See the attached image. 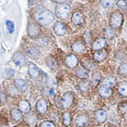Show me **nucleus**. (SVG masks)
<instances>
[{
    "mask_svg": "<svg viewBox=\"0 0 127 127\" xmlns=\"http://www.w3.org/2000/svg\"><path fill=\"white\" fill-rule=\"evenodd\" d=\"M70 6L66 4H61L57 5L55 8L57 16L61 19H65L70 14Z\"/></svg>",
    "mask_w": 127,
    "mask_h": 127,
    "instance_id": "f257e3e1",
    "label": "nucleus"
},
{
    "mask_svg": "<svg viewBox=\"0 0 127 127\" xmlns=\"http://www.w3.org/2000/svg\"><path fill=\"white\" fill-rule=\"evenodd\" d=\"M54 17L52 12L49 10H43L39 13L38 16V20L41 25L46 26L52 22L54 20Z\"/></svg>",
    "mask_w": 127,
    "mask_h": 127,
    "instance_id": "f03ea898",
    "label": "nucleus"
},
{
    "mask_svg": "<svg viewBox=\"0 0 127 127\" xmlns=\"http://www.w3.org/2000/svg\"><path fill=\"white\" fill-rule=\"evenodd\" d=\"M123 22V15L119 12L113 13L110 18V26L113 29H118L121 26Z\"/></svg>",
    "mask_w": 127,
    "mask_h": 127,
    "instance_id": "7ed1b4c3",
    "label": "nucleus"
},
{
    "mask_svg": "<svg viewBox=\"0 0 127 127\" xmlns=\"http://www.w3.org/2000/svg\"><path fill=\"white\" fill-rule=\"evenodd\" d=\"M41 29L39 25L34 22H31L28 26V34L31 38H35L40 34Z\"/></svg>",
    "mask_w": 127,
    "mask_h": 127,
    "instance_id": "20e7f679",
    "label": "nucleus"
},
{
    "mask_svg": "<svg viewBox=\"0 0 127 127\" xmlns=\"http://www.w3.org/2000/svg\"><path fill=\"white\" fill-rule=\"evenodd\" d=\"M13 62L18 66H23L27 62V60L24 54L21 52H17L15 53L13 57Z\"/></svg>",
    "mask_w": 127,
    "mask_h": 127,
    "instance_id": "39448f33",
    "label": "nucleus"
},
{
    "mask_svg": "<svg viewBox=\"0 0 127 127\" xmlns=\"http://www.w3.org/2000/svg\"><path fill=\"white\" fill-rule=\"evenodd\" d=\"M73 102V96L70 94H66L64 95L61 100V102L64 108L67 109L72 105Z\"/></svg>",
    "mask_w": 127,
    "mask_h": 127,
    "instance_id": "423d86ee",
    "label": "nucleus"
},
{
    "mask_svg": "<svg viewBox=\"0 0 127 127\" xmlns=\"http://www.w3.org/2000/svg\"><path fill=\"white\" fill-rule=\"evenodd\" d=\"M54 31L57 35L59 36H62L66 32V28L65 26L62 22H58L54 26Z\"/></svg>",
    "mask_w": 127,
    "mask_h": 127,
    "instance_id": "0eeeda50",
    "label": "nucleus"
},
{
    "mask_svg": "<svg viewBox=\"0 0 127 127\" xmlns=\"http://www.w3.org/2000/svg\"><path fill=\"white\" fill-rule=\"evenodd\" d=\"M78 58L74 55H69L65 58V63L70 68L75 67L78 64Z\"/></svg>",
    "mask_w": 127,
    "mask_h": 127,
    "instance_id": "6e6552de",
    "label": "nucleus"
},
{
    "mask_svg": "<svg viewBox=\"0 0 127 127\" xmlns=\"http://www.w3.org/2000/svg\"><path fill=\"white\" fill-rule=\"evenodd\" d=\"M26 54L31 58H38L39 56V51L34 46H30L26 50Z\"/></svg>",
    "mask_w": 127,
    "mask_h": 127,
    "instance_id": "1a4fd4ad",
    "label": "nucleus"
},
{
    "mask_svg": "<svg viewBox=\"0 0 127 127\" xmlns=\"http://www.w3.org/2000/svg\"><path fill=\"white\" fill-rule=\"evenodd\" d=\"M72 50L76 53H81L85 49V46L82 41H78L72 45Z\"/></svg>",
    "mask_w": 127,
    "mask_h": 127,
    "instance_id": "9d476101",
    "label": "nucleus"
},
{
    "mask_svg": "<svg viewBox=\"0 0 127 127\" xmlns=\"http://www.w3.org/2000/svg\"><path fill=\"white\" fill-rule=\"evenodd\" d=\"M72 21L76 25L81 24L84 21L83 16L79 12H76L72 15Z\"/></svg>",
    "mask_w": 127,
    "mask_h": 127,
    "instance_id": "9b49d317",
    "label": "nucleus"
},
{
    "mask_svg": "<svg viewBox=\"0 0 127 127\" xmlns=\"http://www.w3.org/2000/svg\"><path fill=\"white\" fill-rule=\"evenodd\" d=\"M99 94L102 97L107 98V97H110L111 95L112 91H111V90L109 88V87L106 85H104L100 88Z\"/></svg>",
    "mask_w": 127,
    "mask_h": 127,
    "instance_id": "f8f14e48",
    "label": "nucleus"
},
{
    "mask_svg": "<svg viewBox=\"0 0 127 127\" xmlns=\"http://www.w3.org/2000/svg\"><path fill=\"white\" fill-rule=\"evenodd\" d=\"M107 55V52L105 50H102V51H98V52H97L96 53H95L94 55V59L95 61H102L103 60H104L106 58Z\"/></svg>",
    "mask_w": 127,
    "mask_h": 127,
    "instance_id": "ddd939ff",
    "label": "nucleus"
},
{
    "mask_svg": "<svg viewBox=\"0 0 127 127\" xmlns=\"http://www.w3.org/2000/svg\"><path fill=\"white\" fill-rule=\"evenodd\" d=\"M37 109L40 113H45L47 110V104L45 100L40 99L37 103Z\"/></svg>",
    "mask_w": 127,
    "mask_h": 127,
    "instance_id": "4468645a",
    "label": "nucleus"
},
{
    "mask_svg": "<svg viewBox=\"0 0 127 127\" xmlns=\"http://www.w3.org/2000/svg\"><path fill=\"white\" fill-rule=\"evenodd\" d=\"M29 73L30 76H31L33 78H37V77L39 76V70L34 64H30V65H29Z\"/></svg>",
    "mask_w": 127,
    "mask_h": 127,
    "instance_id": "2eb2a0df",
    "label": "nucleus"
},
{
    "mask_svg": "<svg viewBox=\"0 0 127 127\" xmlns=\"http://www.w3.org/2000/svg\"><path fill=\"white\" fill-rule=\"evenodd\" d=\"M88 123V118L85 115L79 116L76 120V123L80 127H83Z\"/></svg>",
    "mask_w": 127,
    "mask_h": 127,
    "instance_id": "dca6fc26",
    "label": "nucleus"
},
{
    "mask_svg": "<svg viewBox=\"0 0 127 127\" xmlns=\"http://www.w3.org/2000/svg\"><path fill=\"white\" fill-rule=\"evenodd\" d=\"M105 45V40L102 38L95 41L93 44V49L95 50H98L102 49Z\"/></svg>",
    "mask_w": 127,
    "mask_h": 127,
    "instance_id": "f3484780",
    "label": "nucleus"
},
{
    "mask_svg": "<svg viewBox=\"0 0 127 127\" xmlns=\"http://www.w3.org/2000/svg\"><path fill=\"white\" fill-rule=\"evenodd\" d=\"M19 108L24 113H28L30 110V105L26 100H23L19 102Z\"/></svg>",
    "mask_w": 127,
    "mask_h": 127,
    "instance_id": "a211bd4d",
    "label": "nucleus"
},
{
    "mask_svg": "<svg viewBox=\"0 0 127 127\" xmlns=\"http://www.w3.org/2000/svg\"><path fill=\"white\" fill-rule=\"evenodd\" d=\"M15 83L17 86L18 88H19L20 91L22 92H25L27 90V84L24 81L23 79H17L15 80Z\"/></svg>",
    "mask_w": 127,
    "mask_h": 127,
    "instance_id": "6ab92c4d",
    "label": "nucleus"
},
{
    "mask_svg": "<svg viewBox=\"0 0 127 127\" xmlns=\"http://www.w3.org/2000/svg\"><path fill=\"white\" fill-rule=\"evenodd\" d=\"M96 118L100 123H104L107 119V114L103 110H99L96 113Z\"/></svg>",
    "mask_w": 127,
    "mask_h": 127,
    "instance_id": "aec40b11",
    "label": "nucleus"
},
{
    "mask_svg": "<svg viewBox=\"0 0 127 127\" xmlns=\"http://www.w3.org/2000/svg\"><path fill=\"white\" fill-rule=\"evenodd\" d=\"M46 62L48 66L49 67L50 69H55L57 67V62L55 61V59L52 57H48L46 59Z\"/></svg>",
    "mask_w": 127,
    "mask_h": 127,
    "instance_id": "412c9836",
    "label": "nucleus"
},
{
    "mask_svg": "<svg viewBox=\"0 0 127 127\" xmlns=\"http://www.w3.org/2000/svg\"><path fill=\"white\" fill-rule=\"evenodd\" d=\"M76 75L81 79H87L88 78V72L84 69H78L76 71Z\"/></svg>",
    "mask_w": 127,
    "mask_h": 127,
    "instance_id": "4be33fe9",
    "label": "nucleus"
},
{
    "mask_svg": "<svg viewBox=\"0 0 127 127\" xmlns=\"http://www.w3.org/2000/svg\"><path fill=\"white\" fill-rule=\"evenodd\" d=\"M25 121L29 125H32L36 122V116L34 114H29L25 116Z\"/></svg>",
    "mask_w": 127,
    "mask_h": 127,
    "instance_id": "5701e85b",
    "label": "nucleus"
},
{
    "mask_svg": "<svg viewBox=\"0 0 127 127\" xmlns=\"http://www.w3.org/2000/svg\"><path fill=\"white\" fill-rule=\"evenodd\" d=\"M116 83V79L114 77L109 76L105 78L104 80V84L107 87H113Z\"/></svg>",
    "mask_w": 127,
    "mask_h": 127,
    "instance_id": "b1692460",
    "label": "nucleus"
},
{
    "mask_svg": "<svg viewBox=\"0 0 127 127\" xmlns=\"http://www.w3.org/2000/svg\"><path fill=\"white\" fill-rule=\"evenodd\" d=\"M100 78H101V75L99 72H95L94 74V75L92 76V78L91 83L94 87L97 85V84L98 83L100 79Z\"/></svg>",
    "mask_w": 127,
    "mask_h": 127,
    "instance_id": "393cba45",
    "label": "nucleus"
},
{
    "mask_svg": "<svg viewBox=\"0 0 127 127\" xmlns=\"http://www.w3.org/2000/svg\"><path fill=\"white\" fill-rule=\"evenodd\" d=\"M119 92L123 96L127 97V83H121L119 86Z\"/></svg>",
    "mask_w": 127,
    "mask_h": 127,
    "instance_id": "a878e982",
    "label": "nucleus"
},
{
    "mask_svg": "<svg viewBox=\"0 0 127 127\" xmlns=\"http://www.w3.org/2000/svg\"><path fill=\"white\" fill-rule=\"evenodd\" d=\"M116 0H102L101 4L104 8H111L114 6Z\"/></svg>",
    "mask_w": 127,
    "mask_h": 127,
    "instance_id": "bb28decb",
    "label": "nucleus"
},
{
    "mask_svg": "<svg viewBox=\"0 0 127 127\" xmlns=\"http://www.w3.org/2000/svg\"><path fill=\"white\" fill-rule=\"evenodd\" d=\"M11 115H12V117L13 118V120H15V121H18L22 117V114H21L20 111L18 109H16L12 110Z\"/></svg>",
    "mask_w": 127,
    "mask_h": 127,
    "instance_id": "cd10ccee",
    "label": "nucleus"
},
{
    "mask_svg": "<svg viewBox=\"0 0 127 127\" xmlns=\"http://www.w3.org/2000/svg\"><path fill=\"white\" fill-rule=\"evenodd\" d=\"M113 28H107L105 29V32H104V34H105V38H107L109 39H111L113 38V36L114 35V32L113 31Z\"/></svg>",
    "mask_w": 127,
    "mask_h": 127,
    "instance_id": "c85d7f7f",
    "label": "nucleus"
},
{
    "mask_svg": "<svg viewBox=\"0 0 127 127\" xmlns=\"http://www.w3.org/2000/svg\"><path fill=\"white\" fill-rule=\"evenodd\" d=\"M82 63L83 66L85 67L86 69H89V70L93 69L95 67L94 64H93L92 62H90V61H88V60L87 59H84L83 61H82Z\"/></svg>",
    "mask_w": 127,
    "mask_h": 127,
    "instance_id": "c756f323",
    "label": "nucleus"
},
{
    "mask_svg": "<svg viewBox=\"0 0 127 127\" xmlns=\"http://www.w3.org/2000/svg\"><path fill=\"white\" fill-rule=\"evenodd\" d=\"M6 27H7L8 31L9 33L12 34L14 32L15 27L14 24H13V22L10 20H6Z\"/></svg>",
    "mask_w": 127,
    "mask_h": 127,
    "instance_id": "7c9ffc66",
    "label": "nucleus"
},
{
    "mask_svg": "<svg viewBox=\"0 0 127 127\" xmlns=\"http://www.w3.org/2000/svg\"><path fill=\"white\" fill-rule=\"evenodd\" d=\"M15 74V71L11 69H6L3 72V76L5 78H10L13 76Z\"/></svg>",
    "mask_w": 127,
    "mask_h": 127,
    "instance_id": "2f4dec72",
    "label": "nucleus"
},
{
    "mask_svg": "<svg viewBox=\"0 0 127 127\" xmlns=\"http://www.w3.org/2000/svg\"><path fill=\"white\" fill-rule=\"evenodd\" d=\"M64 124L65 125H69L71 123V116L69 113H65L64 114Z\"/></svg>",
    "mask_w": 127,
    "mask_h": 127,
    "instance_id": "473e14b6",
    "label": "nucleus"
},
{
    "mask_svg": "<svg viewBox=\"0 0 127 127\" xmlns=\"http://www.w3.org/2000/svg\"><path fill=\"white\" fill-rule=\"evenodd\" d=\"M89 83L87 82V81H81L79 84V88L82 91H87V90L89 88Z\"/></svg>",
    "mask_w": 127,
    "mask_h": 127,
    "instance_id": "72a5a7b5",
    "label": "nucleus"
},
{
    "mask_svg": "<svg viewBox=\"0 0 127 127\" xmlns=\"http://www.w3.org/2000/svg\"><path fill=\"white\" fill-rule=\"evenodd\" d=\"M120 73L123 75L127 74V64H123L120 67Z\"/></svg>",
    "mask_w": 127,
    "mask_h": 127,
    "instance_id": "f704fd0d",
    "label": "nucleus"
},
{
    "mask_svg": "<svg viewBox=\"0 0 127 127\" xmlns=\"http://www.w3.org/2000/svg\"><path fill=\"white\" fill-rule=\"evenodd\" d=\"M41 127H55V125L49 121H45L41 123Z\"/></svg>",
    "mask_w": 127,
    "mask_h": 127,
    "instance_id": "c9c22d12",
    "label": "nucleus"
},
{
    "mask_svg": "<svg viewBox=\"0 0 127 127\" xmlns=\"http://www.w3.org/2000/svg\"><path fill=\"white\" fill-rule=\"evenodd\" d=\"M118 6L120 8H125L127 6V4H126V2L124 0H120L118 2Z\"/></svg>",
    "mask_w": 127,
    "mask_h": 127,
    "instance_id": "e433bc0d",
    "label": "nucleus"
},
{
    "mask_svg": "<svg viewBox=\"0 0 127 127\" xmlns=\"http://www.w3.org/2000/svg\"><path fill=\"white\" fill-rule=\"evenodd\" d=\"M1 100L2 102H4L6 100V97H5V95H4V94H3V93H1Z\"/></svg>",
    "mask_w": 127,
    "mask_h": 127,
    "instance_id": "4c0bfd02",
    "label": "nucleus"
},
{
    "mask_svg": "<svg viewBox=\"0 0 127 127\" xmlns=\"http://www.w3.org/2000/svg\"><path fill=\"white\" fill-rule=\"evenodd\" d=\"M55 2H57V3H63V2L67 0H54Z\"/></svg>",
    "mask_w": 127,
    "mask_h": 127,
    "instance_id": "58836bf2",
    "label": "nucleus"
},
{
    "mask_svg": "<svg viewBox=\"0 0 127 127\" xmlns=\"http://www.w3.org/2000/svg\"><path fill=\"white\" fill-rule=\"evenodd\" d=\"M50 95H54V91H53V90L51 89L50 90Z\"/></svg>",
    "mask_w": 127,
    "mask_h": 127,
    "instance_id": "ea45409f",
    "label": "nucleus"
},
{
    "mask_svg": "<svg viewBox=\"0 0 127 127\" xmlns=\"http://www.w3.org/2000/svg\"><path fill=\"white\" fill-rule=\"evenodd\" d=\"M125 1H127V0H125Z\"/></svg>",
    "mask_w": 127,
    "mask_h": 127,
    "instance_id": "a19ab883",
    "label": "nucleus"
}]
</instances>
